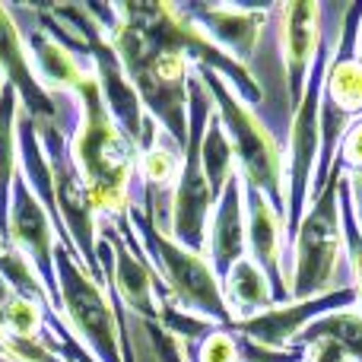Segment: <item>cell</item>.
<instances>
[{"instance_id": "6da1fadb", "label": "cell", "mask_w": 362, "mask_h": 362, "mask_svg": "<svg viewBox=\"0 0 362 362\" xmlns=\"http://www.w3.org/2000/svg\"><path fill=\"white\" fill-rule=\"evenodd\" d=\"M112 42L144 112L185 150L187 144V83L194 67H210L248 108L261 105L264 89L245 64L232 61L210 42L178 4H86Z\"/></svg>"}, {"instance_id": "7a4b0ae2", "label": "cell", "mask_w": 362, "mask_h": 362, "mask_svg": "<svg viewBox=\"0 0 362 362\" xmlns=\"http://www.w3.org/2000/svg\"><path fill=\"white\" fill-rule=\"evenodd\" d=\"M76 99H80V124L70 137V159L80 172L95 216L121 219L134 204L140 150L108 115L95 74L83 80Z\"/></svg>"}, {"instance_id": "3957f363", "label": "cell", "mask_w": 362, "mask_h": 362, "mask_svg": "<svg viewBox=\"0 0 362 362\" xmlns=\"http://www.w3.org/2000/svg\"><path fill=\"white\" fill-rule=\"evenodd\" d=\"M344 255V226H340V165H334L327 185L312 194L299 232L293 238L286 261L289 299H315V296L344 289L340 280Z\"/></svg>"}, {"instance_id": "277c9868", "label": "cell", "mask_w": 362, "mask_h": 362, "mask_svg": "<svg viewBox=\"0 0 362 362\" xmlns=\"http://www.w3.org/2000/svg\"><path fill=\"white\" fill-rule=\"evenodd\" d=\"M197 76L204 80L206 93L213 99V112H216L219 124H223L226 137L235 153V172L242 181L255 191H261L276 210L283 213V200H286V150H280L276 137L261 124L255 108H248L232 86L210 67H194Z\"/></svg>"}, {"instance_id": "5b68a950", "label": "cell", "mask_w": 362, "mask_h": 362, "mask_svg": "<svg viewBox=\"0 0 362 362\" xmlns=\"http://www.w3.org/2000/svg\"><path fill=\"white\" fill-rule=\"evenodd\" d=\"M127 223H131L134 235H137L140 248H144L150 267L169 289L172 302L185 312L197 315V318L210 321L216 327H232V312L223 299V283L216 280L206 255H194V251L181 248L172 242L165 232L153 226V219L140 210L137 204L127 206Z\"/></svg>"}, {"instance_id": "8992f818", "label": "cell", "mask_w": 362, "mask_h": 362, "mask_svg": "<svg viewBox=\"0 0 362 362\" xmlns=\"http://www.w3.org/2000/svg\"><path fill=\"white\" fill-rule=\"evenodd\" d=\"M54 276H57V293H61L57 315L74 331V337L99 362H124L121 327L118 318H115L112 299L83 270V264L76 261V251L61 238L54 245Z\"/></svg>"}, {"instance_id": "52a82bcc", "label": "cell", "mask_w": 362, "mask_h": 362, "mask_svg": "<svg viewBox=\"0 0 362 362\" xmlns=\"http://www.w3.org/2000/svg\"><path fill=\"white\" fill-rule=\"evenodd\" d=\"M0 80L13 86L19 108L35 124V134L61 127L67 137H74L76 124H80V99L76 93H48L38 83L29 51L16 29V19H13L10 6L4 4H0Z\"/></svg>"}, {"instance_id": "ba28073f", "label": "cell", "mask_w": 362, "mask_h": 362, "mask_svg": "<svg viewBox=\"0 0 362 362\" xmlns=\"http://www.w3.org/2000/svg\"><path fill=\"white\" fill-rule=\"evenodd\" d=\"M4 245L16 248L32 264L38 283L48 293L51 308L57 312L61 308V293H57V276H54L57 232L48 210L38 204V197L32 194V187L25 185L23 175L13 181V191H10V223H6V232H4Z\"/></svg>"}, {"instance_id": "9c48e42d", "label": "cell", "mask_w": 362, "mask_h": 362, "mask_svg": "<svg viewBox=\"0 0 362 362\" xmlns=\"http://www.w3.org/2000/svg\"><path fill=\"white\" fill-rule=\"evenodd\" d=\"M353 305H359V296L350 283V286L315 296V299H289L283 305H270L267 312L255 315V318L235 321L229 331L245 340H255L261 346H270V350H289L296 344V337L312 321L325 318L331 312H340V308H353Z\"/></svg>"}, {"instance_id": "30bf717a", "label": "cell", "mask_w": 362, "mask_h": 362, "mask_svg": "<svg viewBox=\"0 0 362 362\" xmlns=\"http://www.w3.org/2000/svg\"><path fill=\"white\" fill-rule=\"evenodd\" d=\"M185 16L210 38L216 48H223L232 61L248 67V57L257 51L261 32L267 16L274 13L270 4H178Z\"/></svg>"}, {"instance_id": "8fae6325", "label": "cell", "mask_w": 362, "mask_h": 362, "mask_svg": "<svg viewBox=\"0 0 362 362\" xmlns=\"http://www.w3.org/2000/svg\"><path fill=\"white\" fill-rule=\"evenodd\" d=\"M245 187V219H248V257L261 267L267 276L270 289H274V302L283 305L289 302V283H286V226H283V213L264 197L261 191Z\"/></svg>"}, {"instance_id": "7c38bea8", "label": "cell", "mask_w": 362, "mask_h": 362, "mask_svg": "<svg viewBox=\"0 0 362 362\" xmlns=\"http://www.w3.org/2000/svg\"><path fill=\"white\" fill-rule=\"evenodd\" d=\"M16 29L23 35V45L29 51V61L35 67V76L48 93H76L83 86L86 76H93L95 70L86 67L76 54H70L64 45H57L48 32L38 25L35 6H10Z\"/></svg>"}, {"instance_id": "4fadbf2b", "label": "cell", "mask_w": 362, "mask_h": 362, "mask_svg": "<svg viewBox=\"0 0 362 362\" xmlns=\"http://www.w3.org/2000/svg\"><path fill=\"white\" fill-rule=\"evenodd\" d=\"M321 6L312 0H293L280 6V38H283V67H286L289 108L299 105L305 80L321 48Z\"/></svg>"}, {"instance_id": "5bb4252c", "label": "cell", "mask_w": 362, "mask_h": 362, "mask_svg": "<svg viewBox=\"0 0 362 362\" xmlns=\"http://www.w3.org/2000/svg\"><path fill=\"white\" fill-rule=\"evenodd\" d=\"M206 261H210L216 280L223 283L229 270L238 261L248 257V219H245V187L242 175H232L226 181L223 194L213 204L210 229H206Z\"/></svg>"}, {"instance_id": "9a60e30c", "label": "cell", "mask_w": 362, "mask_h": 362, "mask_svg": "<svg viewBox=\"0 0 362 362\" xmlns=\"http://www.w3.org/2000/svg\"><path fill=\"white\" fill-rule=\"evenodd\" d=\"M223 299L232 312V321H248L255 315L267 312L270 305H276L267 276L261 274V267L251 257L238 261L229 270V276L223 280Z\"/></svg>"}, {"instance_id": "2e32d148", "label": "cell", "mask_w": 362, "mask_h": 362, "mask_svg": "<svg viewBox=\"0 0 362 362\" xmlns=\"http://www.w3.org/2000/svg\"><path fill=\"white\" fill-rule=\"evenodd\" d=\"M19 99L13 86H0V242L10 223V191L19 178V137H16Z\"/></svg>"}, {"instance_id": "e0dca14e", "label": "cell", "mask_w": 362, "mask_h": 362, "mask_svg": "<svg viewBox=\"0 0 362 362\" xmlns=\"http://www.w3.org/2000/svg\"><path fill=\"white\" fill-rule=\"evenodd\" d=\"M315 340H334L340 344V350L350 356V362H362V308H340V312H331L325 318L312 321L305 331L296 337L293 346H302L305 350Z\"/></svg>"}, {"instance_id": "ac0fdd59", "label": "cell", "mask_w": 362, "mask_h": 362, "mask_svg": "<svg viewBox=\"0 0 362 362\" xmlns=\"http://www.w3.org/2000/svg\"><path fill=\"white\" fill-rule=\"evenodd\" d=\"M181 156L185 150L169 137L165 131H156L153 144L140 150L137 159V185L140 187H159V191H175V181L181 172Z\"/></svg>"}, {"instance_id": "d6986e66", "label": "cell", "mask_w": 362, "mask_h": 362, "mask_svg": "<svg viewBox=\"0 0 362 362\" xmlns=\"http://www.w3.org/2000/svg\"><path fill=\"white\" fill-rule=\"evenodd\" d=\"M200 165H204V175H206L213 197H219L226 181L235 175V153H232V144L226 137L223 124H219L216 112H213L210 124L204 131V140H200Z\"/></svg>"}, {"instance_id": "ffe728a7", "label": "cell", "mask_w": 362, "mask_h": 362, "mask_svg": "<svg viewBox=\"0 0 362 362\" xmlns=\"http://www.w3.org/2000/svg\"><path fill=\"white\" fill-rule=\"evenodd\" d=\"M340 226H344V255H346V264H350L353 289H356L359 308H362V226L356 219V210H353L350 181H346L344 169H340Z\"/></svg>"}, {"instance_id": "44dd1931", "label": "cell", "mask_w": 362, "mask_h": 362, "mask_svg": "<svg viewBox=\"0 0 362 362\" xmlns=\"http://www.w3.org/2000/svg\"><path fill=\"white\" fill-rule=\"evenodd\" d=\"M156 325L163 327L169 337H175L178 344H200V340L216 327V325H210V321H204V318H197V315L178 308L172 299L159 302V321Z\"/></svg>"}, {"instance_id": "7402d4cb", "label": "cell", "mask_w": 362, "mask_h": 362, "mask_svg": "<svg viewBox=\"0 0 362 362\" xmlns=\"http://www.w3.org/2000/svg\"><path fill=\"white\" fill-rule=\"evenodd\" d=\"M187 362H238V340L229 327H213L200 344H178Z\"/></svg>"}, {"instance_id": "603a6c76", "label": "cell", "mask_w": 362, "mask_h": 362, "mask_svg": "<svg viewBox=\"0 0 362 362\" xmlns=\"http://www.w3.org/2000/svg\"><path fill=\"white\" fill-rule=\"evenodd\" d=\"M4 308H6V325H10L13 337H38L42 321H45L42 312L48 305H38V302H32V299H19V296H13Z\"/></svg>"}, {"instance_id": "cb8c5ba5", "label": "cell", "mask_w": 362, "mask_h": 362, "mask_svg": "<svg viewBox=\"0 0 362 362\" xmlns=\"http://www.w3.org/2000/svg\"><path fill=\"white\" fill-rule=\"evenodd\" d=\"M238 362H305V350L302 346H289V350H270V346H261L255 340L238 337Z\"/></svg>"}, {"instance_id": "d4e9b609", "label": "cell", "mask_w": 362, "mask_h": 362, "mask_svg": "<svg viewBox=\"0 0 362 362\" xmlns=\"http://www.w3.org/2000/svg\"><path fill=\"white\" fill-rule=\"evenodd\" d=\"M337 165L346 172V175L362 172V121H356V124L344 134L340 150H337Z\"/></svg>"}, {"instance_id": "484cf974", "label": "cell", "mask_w": 362, "mask_h": 362, "mask_svg": "<svg viewBox=\"0 0 362 362\" xmlns=\"http://www.w3.org/2000/svg\"><path fill=\"white\" fill-rule=\"evenodd\" d=\"M144 331H146V337H150V346H153V353H156L159 362H187L185 353H181V346H178V340L169 337L159 325L144 321Z\"/></svg>"}, {"instance_id": "4316f807", "label": "cell", "mask_w": 362, "mask_h": 362, "mask_svg": "<svg viewBox=\"0 0 362 362\" xmlns=\"http://www.w3.org/2000/svg\"><path fill=\"white\" fill-rule=\"evenodd\" d=\"M305 362H350V356L334 340H315L305 346Z\"/></svg>"}, {"instance_id": "83f0119b", "label": "cell", "mask_w": 362, "mask_h": 362, "mask_svg": "<svg viewBox=\"0 0 362 362\" xmlns=\"http://www.w3.org/2000/svg\"><path fill=\"white\" fill-rule=\"evenodd\" d=\"M6 337H10V325H6V308L0 305V344H4Z\"/></svg>"}, {"instance_id": "f1b7e54d", "label": "cell", "mask_w": 362, "mask_h": 362, "mask_svg": "<svg viewBox=\"0 0 362 362\" xmlns=\"http://www.w3.org/2000/svg\"><path fill=\"white\" fill-rule=\"evenodd\" d=\"M356 51H359V61H362V25H359V38H356Z\"/></svg>"}]
</instances>
